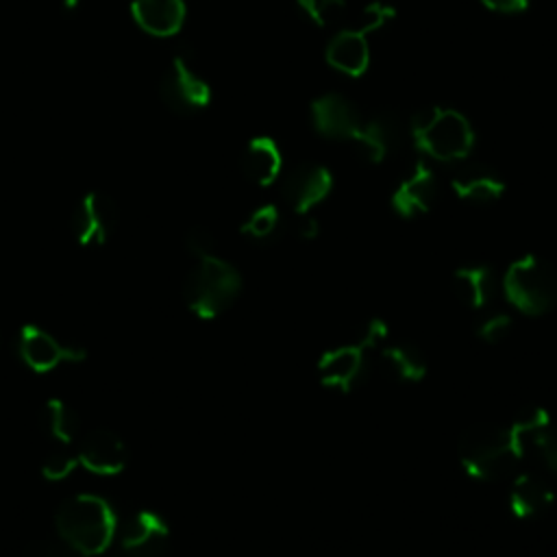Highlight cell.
Listing matches in <instances>:
<instances>
[{"label": "cell", "mask_w": 557, "mask_h": 557, "mask_svg": "<svg viewBox=\"0 0 557 557\" xmlns=\"http://www.w3.org/2000/svg\"><path fill=\"white\" fill-rule=\"evenodd\" d=\"M117 520L111 505L94 494L67 498L57 511V533L83 555H100L115 537Z\"/></svg>", "instance_id": "6da1fadb"}, {"label": "cell", "mask_w": 557, "mask_h": 557, "mask_svg": "<svg viewBox=\"0 0 557 557\" xmlns=\"http://www.w3.org/2000/svg\"><path fill=\"white\" fill-rule=\"evenodd\" d=\"M239 292V272L215 255L196 259V265L183 281V300L187 309L202 320H213L224 313L237 300Z\"/></svg>", "instance_id": "7a4b0ae2"}, {"label": "cell", "mask_w": 557, "mask_h": 557, "mask_svg": "<svg viewBox=\"0 0 557 557\" xmlns=\"http://www.w3.org/2000/svg\"><path fill=\"white\" fill-rule=\"evenodd\" d=\"M459 463L476 481H498L513 474L520 455L509 429L496 424H474L466 429L457 444Z\"/></svg>", "instance_id": "3957f363"}, {"label": "cell", "mask_w": 557, "mask_h": 557, "mask_svg": "<svg viewBox=\"0 0 557 557\" xmlns=\"http://www.w3.org/2000/svg\"><path fill=\"white\" fill-rule=\"evenodd\" d=\"M409 133L418 148L437 161H461L474 144L470 122L455 109H422L411 120Z\"/></svg>", "instance_id": "277c9868"}, {"label": "cell", "mask_w": 557, "mask_h": 557, "mask_svg": "<svg viewBox=\"0 0 557 557\" xmlns=\"http://www.w3.org/2000/svg\"><path fill=\"white\" fill-rule=\"evenodd\" d=\"M500 285L505 298L524 315H544L557 305V270L535 255L516 259Z\"/></svg>", "instance_id": "5b68a950"}, {"label": "cell", "mask_w": 557, "mask_h": 557, "mask_svg": "<svg viewBox=\"0 0 557 557\" xmlns=\"http://www.w3.org/2000/svg\"><path fill=\"white\" fill-rule=\"evenodd\" d=\"M159 94L163 102L176 113H191L205 109L211 102V87L205 76L191 65L187 54L174 57L165 72Z\"/></svg>", "instance_id": "8992f818"}, {"label": "cell", "mask_w": 557, "mask_h": 557, "mask_svg": "<svg viewBox=\"0 0 557 557\" xmlns=\"http://www.w3.org/2000/svg\"><path fill=\"white\" fill-rule=\"evenodd\" d=\"M17 352H20L22 361L35 372H48L61 363L81 361L87 355V350L83 346L61 342L52 333H48L35 324H24L20 329Z\"/></svg>", "instance_id": "52a82bcc"}, {"label": "cell", "mask_w": 557, "mask_h": 557, "mask_svg": "<svg viewBox=\"0 0 557 557\" xmlns=\"http://www.w3.org/2000/svg\"><path fill=\"white\" fill-rule=\"evenodd\" d=\"M117 226V205L102 191L83 196L72 213V233L81 246L104 244Z\"/></svg>", "instance_id": "ba28073f"}, {"label": "cell", "mask_w": 557, "mask_h": 557, "mask_svg": "<svg viewBox=\"0 0 557 557\" xmlns=\"http://www.w3.org/2000/svg\"><path fill=\"white\" fill-rule=\"evenodd\" d=\"M117 542L124 557H161L170 542V529L159 513L141 509L124 520Z\"/></svg>", "instance_id": "9c48e42d"}, {"label": "cell", "mask_w": 557, "mask_h": 557, "mask_svg": "<svg viewBox=\"0 0 557 557\" xmlns=\"http://www.w3.org/2000/svg\"><path fill=\"white\" fill-rule=\"evenodd\" d=\"M368 352L355 342L326 350L318 361V374L324 387L335 392H352L368 376Z\"/></svg>", "instance_id": "30bf717a"}, {"label": "cell", "mask_w": 557, "mask_h": 557, "mask_svg": "<svg viewBox=\"0 0 557 557\" xmlns=\"http://www.w3.org/2000/svg\"><path fill=\"white\" fill-rule=\"evenodd\" d=\"M76 457L94 474H117L128 461V448L117 433L96 426L78 437Z\"/></svg>", "instance_id": "8fae6325"}, {"label": "cell", "mask_w": 557, "mask_h": 557, "mask_svg": "<svg viewBox=\"0 0 557 557\" xmlns=\"http://www.w3.org/2000/svg\"><path fill=\"white\" fill-rule=\"evenodd\" d=\"M333 189L331 172L320 163H300L283 178V200L296 213H309Z\"/></svg>", "instance_id": "7c38bea8"}, {"label": "cell", "mask_w": 557, "mask_h": 557, "mask_svg": "<svg viewBox=\"0 0 557 557\" xmlns=\"http://www.w3.org/2000/svg\"><path fill=\"white\" fill-rule=\"evenodd\" d=\"M437 194L440 183L435 172L424 161H418L413 170L392 191V209L400 218H416L433 207Z\"/></svg>", "instance_id": "4fadbf2b"}, {"label": "cell", "mask_w": 557, "mask_h": 557, "mask_svg": "<svg viewBox=\"0 0 557 557\" xmlns=\"http://www.w3.org/2000/svg\"><path fill=\"white\" fill-rule=\"evenodd\" d=\"M313 126L329 139L352 141L363 120L357 107L342 94H324L311 104Z\"/></svg>", "instance_id": "5bb4252c"}, {"label": "cell", "mask_w": 557, "mask_h": 557, "mask_svg": "<svg viewBox=\"0 0 557 557\" xmlns=\"http://www.w3.org/2000/svg\"><path fill=\"white\" fill-rule=\"evenodd\" d=\"M352 141L366 161L381 163L403 146L405 124L394 113H379L363 120Z\"/></svg>", "instance_id": "9a60e30c"}, {"label": "cell", "mask_w": 557, "mask_h": 557, "mask_svg": "<svg viewBox=\"0 0 557 557\" xmlns=\"http://www.w3.org/2000/svg\"><path fill=\"white\" fill-rule=\"evenodd\" d=\"M135 24L152 37H172L185 24L183 0H128Z\"/></svg>", "instance_id": "2e32d148"}, {"label": "cell", "mask_w": 557, "mask_h": 557, "mask_svg": "<svg viewBox=\"0 0 557 557\" xmlns=\"http://www.w3.org/2000/svg\"><path fill=\"white\" fill-rule=\"evenodd\" d=\"M450 187L457 198L472 205H490L505 194V181L485 163H466L457 168Z\"/></svg>", "instance_id": "e0dca14e"}, {"label": "cell", "mask_w": 557, "mask_h": 557, "mask_svg": "<svg viewBox=\"0 0 557 557\" xmlns=\"http://www.w3.org/2000/svg\"><path fill=\"white\" fill-rule=\"evenodd\" d=\"M453 292L470 309H485L498 292V276L485 263L461 265L453 272Z\"/></svg>", "instance_id": "ac0fdd59"}, {"label": "cell", "mask_w": 557, "mask_h": 557, "mask_svg": "<svg viewBox=\"0 0 557 557\" xmlns=\"http://www.w3.org/2000/svg\"><path fill=\"white\" fill-rule=\"evenodd\" d=\"M553 505L550 485L535 474H518L509 487V509L520 520H531L546 513Z\"/></svg>", "instance_id": "d6986e66"}, {"label": "cell", "mask_w": 557, "mask_h": 557, "mask_svg": "<svg viewBox=\"0 0 557 557\" xmlns=\"http://www.w3.org/2000/svg\"><path fill=\"white\" fill-rule=\"evenodd\" d=\"M239 168L244 176L257 185H270L276 181L283 168V157L274 139L270 137H255L242 152Z\"/></svg>", "instance_id": "ffe728a7"}, {"label": "cell", "mask_w": 557, "mask_h": 557, "mask_svg": "<svg viewBox=\"0 0 557 557\" xmlns=\"http://www.w3.org/2000/svg\"><path fill=\"white\" fill-rule=\"evenodd\" d=\"M326 61L348 76L363 74L370 63V48L366 35L342 28L326 46Z\"/></svg>", "instance_id": "44dd1931"}, {"label": "cell", "mask_w": 557, "mask_h": 557, "mask_svg": "<svg viewBox=\"0 0 557 557\" xmlns=\"http://www.w3.org/2000/svg\"><path fill=\"white\" fill-rule=\"evenodd\" d=\"M381 368L398 383H418L426 374L422 350L409 342H387L381 350Z\"/></svg>", "instance_id": "7402d4cb"}, {"label": "cell", "mask_w": 557, "mask_h": 557, "mask_svg": "<svg viewBox=\"0 0 557 557\" xmlns=\"http://www.w3.org/2000/svg\"><path fill=\"white\" fill-rule=\"evenodd\" d=\"M39 426L44 435L54 442V446H72L81 431L78 416L63 400H48L41 407Z\"/></svg>", "instance_id": "603a6c76"}, {"label": "cell", "mask_w": 557, "mask_h": 557, "mask_svg": "<svg viewBox=\"0 0 557 557\" xmlns=\"http://www.w3.org/2000/svg\"><path fill=\"white\" fill-rule=\"evenodd\" d=\"M300 11L318 26H342L346 28L350 11L344 0H298Z\"/></svg>", "instance_id": "cb8c5ba5"}, {"label": "cell", "mask_w": 557, "mask_h": 557, "mask_svg": "<svg viewBox=\"0 0 557 557\" xmlns=\"http://www.w3.org/2000/svg\"><path fill=\"white\" fill-rule=\"evenodd\" d=\"M281 228V213L274 205L255 209L242 224V233L255 242H270Z\"/></svg>", "instance_id": "d4e9b609"}, {"label": "cell", "mask_w": 557, "mask_h": 557, "mask_svg": "<svg viewBox=\"0 0 557 557\" xmlns=\"http://www.w3.org/2000/svg\"><path fill=\"white\" fill-rule=\"evenodd\" d=\"M78 466V457L76 450H70L67 446H54L41 461V474L48 481H61L67 474L74 472V468Z\"/></svg>", "instance_id": "484cf974"}, {"label": "cell", "mask_w": 557, "mask_h": 557, "mask_svg": "<svg viewBox=\"0 0 557 557\" xmlns=\"http://www.w3.org/2000/svg\"><path fill=\"white\" fill-rule=\"evenodd\" d=\"M392 15H394V9H389V7L381 4V2H372V4H368L363 9H359L357 13H350V20H348L346 28L366 35L370 30L381 28L387 20H392Z\"/></svg>", "instance_id": "4316f807"}, {"label": "cell", "mask_w": 557, "mask_h": 557, "mask_svg": "<svg viewBox=\"0 0 557 557\" xmlns=\"http://www.w3.org/2000/svg\"><path fill=\"white\" fill-rule=\"evenodd\" d=\"M529 455H537L544 468L557 476V426L553 422L537 435Z\"/></svg>", "instance_id": "83f0119b"}, {"label": "cell", "mask_w": 557, "mask_h": 557, "mask_svg": "<svg viewBox=\"0 0 557 557\" xmlns=\"http://www.w3.org/2000/svg\"><path fill=\"white\" fill-rule=\"evenodd\" d=\"M509 333H511V318L507 313H492L476 324V337L487 344H496L505 339Z\"/></svg>", "instance_id": "f1b7e54d"}, {"label": "cell", "mask_w": 557, "mask_h": 557, "mask_svg": "<svg viewBox=\"0 0 557 557\" xmlns=\"http://www.w3.org/2000/svg\"><path fill=\"white\" fill-rule=\"evenodd\" d=\"M24 557H87L81 550H76L74 546H70L67 542H63L61 537L54 540H37L33 542Z\"/></svg>", "instance_id": "f546056e"}, {"label": "cell", "mask_w": 557, "mask_h": 557, "mask_svg": "<svg viewBox=\"0 0 557 557\" xmlns=\"http://www.w3.org/2000/svg\"><path fill=\"white\" fill-rule=\"evenodd\" d=\"M185 248H187L189 255H194L196 259H200V257L213 255L215 239H213V235H211L205 226H194V228H189L187 235H185Z\"/></svg>", "instance_id": "4dcf8cb0"}, {"label": "cell", "mask_w": 557, "mask_h": 557, "mask_svg": "<svg viewBox=\"0 0 557 557\" xmlns=\"http://www.w3.org/2000/svg\"><path fill=\"white\" fill-rule=\"evenodd\" d=\"M296 224H294V231L298 237L302 239H311L318 235V222L311 213H296Z\"/></svg>", "instance_id": "1f68e13d"}, {"label": "cell", "mask_w": 557, "mask_h": 557, "mask_svg": "<svg viewBox=\"0 0 557 557\" xmlns=\"http://www.w3.org/2000/svg\"><path fill=\"white\" fill-rule=\"evenodd\" d=\"M481 2L496 13H518L529 7V0H481Z\"/></svg>", "instance_id": "d6a6232c"}, {"label": "cell", "mask_w": 557, "mask_h": 557, "mask_svg": "<svg viewBox=\"0 0 557 557\" xmlns=\"http://www.w3.org/2000/svg\"><path fill=\"white\" fill-rule=\"evenodd\" d=\"M63 7L72 11V9H76V7H78V0H63Z\"/></svg>", "instance_id": "836d02e7"}]
</instances>
